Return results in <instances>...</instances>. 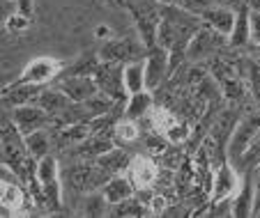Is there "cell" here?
Wrapping results in <instances>:
<instances>
[{
    "label": "cell",
    "mask_w": 260,
    "mask_h": 218,
    "mask_svg": "<svg viewBox=\"0 0 260 218\" xmlns=\"http://www.w3.org/2000/svg\"><path fill=\"white\" fill-rule=\"evenodd\" d=\"M113 174L108 172L104 165H99L97 161H74L67 170L62 172V179L67 186H72L76 193H92V191L104 189L108 179Z\"/></svg>",
    "instance_id": "1"
},
{
    "label": "cell",
    "mask_w": 260,
    "mask_h": 218,
    "mask_svg": "<svg viewBox=\"0 0 260 218\" xmlns=\"http://www.w3.org/2000/svg\"><path fill=\"white\" fill-rule=\"evenodd\" d=\"M127 10L136 23V34L147 46H157V30L161 23V3L159 0H127Z\"/></svg>",
    "instance_id": "2"
},
{
    "label": "cell",
    "mask_w": 260,
    "mask_h": 218,
    "mask_svg": "<svg viewBox=\"0 0 260 218\" xmlns=\"http://www.w3.org/2000/svg\"><path fill=\"white\" fill-rule=\"evenodd\" d=\"M147 55V46L141 42V37H111L99 46L97 58L102 62L127 64L134 60H143Z\"/></svg>",
    "instance_id": "3"
},
{
    "label": "cell",
    "mask_w": 260,
    "mask_h": 218,
    "mask_svg": "<svg viewBox=\"0 0 260 218\" xmlns=\"http://www.w3.org/2000/svg\"><path fill=\"white\" fill-rule=\"evenodd\" d=\"M258 129H260V111L249 113V115H244L235 124V129L231 131L228 147H226V159L231 163H244V156L249 152V145L255 138Z\"/></svg>",
    "instance_id": "4"
},
{
    "label": "cell",
    "mask_w": 260,
    "mask_h": 218,
    "mask_svg": "<svg viewBox=\"0 0 260 218\" xmlns=\"http://www.w3.org/2000/svg\"><path fill=\"white\" fill-rule=\"evenodd\" d=\"M37 179H40L42 193H44L49 209L60 211L62 209V174H60L58 159L53 154L37 161Z\"/></svg>",
    "instance_id": "5"
},
{
    "label": "cell",
    "mask_w": 260,
    "mask_h": 218,
    "mask_svg": "<svg viewBox=\"0 0 260 218\" xmlns=\"http://www.w3.org/2000/svg\"><path fill=\"white\" fill-rule=\"evenodd\" d=\"M228 34L219 32V30L210 28V25H203L196 34L191 37L189 42V49H187V60L191 62H201V60H214L216 55H221V51L231 46L228 42Z\"/></svg>",
    "instance_id": "6"
},
{
    "label": "cell",
    "mask_w": 260,
    "mask_h": 218,
    "mask_svg": "<svg viewBox=\"0 0 260 218\" xmlns=\"http://www.w3.org/2000/svg\"><path fill=\"white\" fill-rule=\"evenodd\" d=\"M19 181H21L19 177H16L10 168H5V165H3L0 204H3V213H5V216H19V213H25V207L30 204L28 198H32V195H30V191L25 189V186L21 189Z\"/></svg>",
    "instance_id": "7"
},
{
    "label": "cell",
    "mask_w": 260,
    "mask_h": 218,
    "mask_svg": "<svg viewBox=\"0 0 260 218\" xmlns=\"http://www.w3.org/2000/svg\"><path fill=\"white\" fill-rule=\"evenodd\" d=\"M242 184V177L237 174L235 170V163L231 161H223L219 163V168L214 170L212 174V193H210V204H216V202H223V200H231L233 195L237 193Z\"/></svg>",
    "instance_id": "8"
},
{
    "label": "cell",
    "mask_w": 260,
    "mask_h": 218,
    "mask_svg": "<svg viewBox=\"0 0 260 218\" xmlns=\"http://www.w3.org/2000/svg\"><path fill=\"white\" fill-rule=\"evenodd\" d=\"M60 71H62V62L60 60L51 58V55H37V58H32L23 67L19 81L35 83V85H49L51 81H55L60 76Z\"/></svg>",
    "instance_id": "9"
},
{
    "label": "cell",
    "mask_w": 260,
    "mask_h": 218,
    "mask_svg": "<svg viewBox=\"0 0 260 218\" xmlns=\"http://www.w3.org/2000/svg\"><path fill=\"white\" fill-rule=\"evenodd\" d=\"M10 117H12V122L19 126V131L23 136L51 126V115L42 106H37V103H23V106L12 108Z\"/></svg>",
    "instance_id": "10"
},
{
    "label": "cell",
    "mask_w": 260,
    "mask_h": 218,
    "mask_svg": "<svg viewBox=\"0 0 260 218\" xmlns=\"http://www.w3.org/2000/svg\"><path fill=\"white\" fill-rule=\"evenodd\" d=\"M127 174L132 177L136 191H147L159 181V165L150 154H136L132 156Z\"/></svg>",
    "instance_id": "11"
},
{
    "label": "cell",
    "mask_w": 260,
    "mask_h": 218,
    "mask_svg": "<svg viewBox=\"0 0 260 218\" xmlns=\"http://www.w3.org/2000/svg\"><path fill=\"white\" fill-rule=\"evenodd\" d=\"M171 76V53L161 46H154V49L147 51L145 55V83L147 90L152 92L164 83V78Z\"/></svg>",
    "instance_id": "12"
},
{
    "label": "cell",
    "mask_w": 260,
    "mask_h": 218,
    "mask_svg": "<svg viewBox=\"0 0 260 218\" xmlns=\"http://www.w3.org/2000/svg\"><path fill=\"white\" fill-rule=\"evenodd\" d=\"M58 87L74 103L88 101L90 97H94V94L99 92V85L92 74H67V76L58 83Z\"/></svg>",
    "instance_id": "13"
},
{
    "label": "cell",
    "mask_w": 260,
    "mask_h": 218,
    "mask_svg": "<svg viewBox=\"0 0 260 218\" xmlns=\"http://www.w3.org/2000/svg\"><path fill=\"white\" fill-rule=\"evenodd\" d=\"M115 147L113 138L104 136V133H92L83 142H79L76 147L67 150V154L72 156V161H97L99 156H104L106 152H111Z\"/></svg>",
    "instance_id": "14"
},
{
    "label": "cell",
    "mask_w": 260,
    "mask_h": 218,
    "mask_svg": "<svg viewBox=\"0 0 260 218\" xmlns=\"http://www.w3.org/2000/svg\"><path fill=\"white\" fill-rule=\"evenodd\" d=\"M253 209H255L253 170H246V174H242V184H240V189H237V195L233 198L231 216H235V218L253 216Z\"/></svg>",
    "instance_id": "15"
},
{
    "label": "cell",
    "mask_w": 260,
    "mask_h": 218,
    "mask_svg": "<svg viewBox=\"0 0 260 218\" xmlns=\"http://www.w3.org/2000/svg\"><path fill=\"white\" fill-rule=\"evenodd\" d=\"M44 85H35V83H23V81H14L7 87H3V103L7 108H16L23 103H35L37 97L42 94Z\"/></svg>",
    "instance_id": "16"
},
{
    "label": "cell",
    "mask_w": 260,
    "mask_h": 218,
    "mask_svg": "<svg viewBox=\"0 0 260 218\" xmlns=\"http://www.w3.org/2000/svg\"><path fill=\"white\" fill-rule=\"evenodd\" d=\"M198 16L203 19L205 25H210V28L219 30V32H223V34H231L233 25H235V19H237V12L228 10V7H223V5H207Z\"/></svg>",
    "instance_id": "17"
},
{
    "label": "cell",
    "mask_w": 260,
    "mask_h": 218,
    "mask_svg": "<svg viewBox=\"0 0 260 218\" xmlns=\"http://www.w3.org/2000/svg\"><path fill=\"white\" fill-rule=\"evenodd\" d=\"M134 191H136V186H134L132 177H129L127 172H120V174H113V177L104 184L102 193H104V198L111 202V207H113V204L122 202V200H129L134 195Z\"/></svg>",
    "instance_id": "18"
},
{
    "label": "cell",
    "mask_w": 260,
    "mask_h": 218,
    "mask_svg": "<svg viewBox=\"0 0 260 218\" xmlns=\"http://www.w3.org/2000/svg\"><path fill=\"white\" fill-rule=\"evenodd\" d=\"M228 42L233 49H242L251 42V7L246 0H242L237 7V19L233 25V32L228 34Z\"/></svg>",
    "instance_id": "19"
},
{
    "label": "cell",
    "mask_w": 260,
    "mask_h": 218,
    "mask_svg": "<svg viewBox=\"0 0 260 218\" xmlns=\"http://www.w3.org/2000/svg\"><path fill=\"white\" fill-rule=\"evenodd\" d=\"M122 83H124V92L129 94H136L147 90V83H145V58L143 60H134V62H127L122 67Z\"/></svg>",
    "instance_id": "20"
},
{
    "label": "cell",
    "mask_w": 260,
    "mask_h": 218,
    "mask_svg": "<svg viewBox=\"0 0 260 218\" xmlns=\"http://www.w3.org/2000/svg\"><path fill=\"white\" fill-rule=\"evenodd\" d=\"M152 108H154L152 94H150V90H143V92L129 94L127 103H124V117L141 122L143 117H147L150 113H152Z\"/></svg>",
    "instance_id": "21"
},
{
    "label": "cell",
    "mask_w": 260,
    "mask_h": 218,
    "mask_svg": "<svg viewBox=\"0 0 260 218\" xmlns=\"http://www.w3.org/2000/svg\"><path fill=\"white\" fill-rule=\"evenodd\" d=\"M35 103L44 108V111L51 115V120H53L55 115H60L62 111H67L74 101L62 92V90H60V87H55V90H42V94L37 97V101Z\"/></svg>",
    "instance_id": "22"
},
{
    "label": "cell",
    "mask_w": 260,
    "mask_h": 218,
    "mask_svg": "<svg viewBox=\"0 0 260 218\" xmlns=\"http://www.w3.org/2000/svg\"><path fill=\"white\" fill-rule=\"evenodd\" d=\"M25 147H28L30 156L35 161H42L44 156H49L53 152V140H51V131L49 129H40L32 131L25 136Z\"/></svg>",
    "instance_id": "23"
},
{
    "label": "cell",
    "mask_w": 260,
    "mask_h": 218,
    "mask_svg": "<svg viewBox=\"0 0 260 218\" xmlns=\"http://www.w3.org/2000/svg\"><path fill=\"white\" fill-rule=\"evenodd\" d=\"M97 163L104 165L111 174H120V172H127L129 163H132V156H129L122 147H113L111 152H106L104 156H99Z\"/></svg>",
    "instance_id": "24"
},
{
    "label": "cell",
    "mask_w": 260,
    "mask_h": 218,
    "mask_svg": "<svg viewBox=\"0 0 260 218\" xmlns=\"http://www.w3.org/2000/svg\"><path fill=\"white\" fill-rule=\"evenodd\" d=\"M111 138L120 145H132L141 138V126H138L136 120H129V117H122L120 122H115L113 131H111Z\"/></svg>",
    "instance_id": "25"
},
{
    "label": "cell",
    "mask_w": 260,
    "mask_h": 218,
    "mask_svg": "<svg viewBox=\"0 0 260 218\" xmlns=\"http://www.w3.org/2000/svg\"><path fill=\"white\" fill-rule=\"evenodd\" d=\"M111 216H150V207H145V202H141L138 198H129L122 202L113 204Z\"/></svg>",
    "instance_id": "26"
},
{
    "label": "cell",
    "mask_w": 260,
    "mask_h": 218,
    "mask_svg": "<svg viewBox=\"0 0 260 218\" xmlns=\"http://www.w3.org/2000/svg\"><path fill=\"white\" fill-rule=\"evenodd\" d=\"M189 136H191V126H189V122L180 120V117L164 131V138H166L171 145H184V142L189 140Z\"/></svg>",
    "instance_id": "27"
},
{
    "label": "cell",
    "mask_w": 260,
    "mask_h": 218,
    "mask_svg": "<svg viewBox=\"0 0 260 218\" xmlns=\"http://www.w3.org/2000/svg\"><path fill=\"white\" fill-rule=\"evenodd\" d=\"M106 207H111V202L104 198L102 191H92V193H88V198H85L83 211H85V216H104Z\"/></svg>",
    "instance_id": "28"
},
{
    "label": "cell",
    "mask_w": 260,
    "mask_h": 218,
    "mask_svg": "<svg viewBox=\"0 0 260 218\" xmlns=\"http://www.w3.org/2000/svg\"><path fill=\"white\" fill-rule=\"evenodd\" d=\"M246 81H249V90L255 103L260 106V64L251 62V60H246Z\"/></svg>",
    "instance_id": "29"
},
{
    "label": "cell",
    "mask_w": 260,
    "mask_h": 218,
    "mask_svg": "<svg viewBox=\"0 0 260 218\" xmlns=\"http://www.w3.org/2000/svg\"><path fill=\"white\" fill-rule=\"evenodd\" d=\"M30 23H32V16H28V14H23V12L16 10V14H12L10 19L5 21V28L14 34H21L30 28Z\"/></svg>",
    "instance_id": "30"
},
{
    "label": "cell",
    "mask_w": 260,
    "mask_h": 218,
    "mask_svg": "<svg viewBox=\"0 0 260 218\" xmlns=\"http://www.w3.org/2000/svg\"><path fill=\"white\" fill-rule=\"evenodd\" d=\"M161 5H175V7H184V10L193 12V14H201L210 3L207 0H159Z\"/></svg>",
    "instance_id": "31"
},
{
    "label": "cell",
    "mask_w": 260,
    "mask_h": 218,
    "mask_svg": "<svg viewBox=\"0 0 260 218\" xmlns=\"http://www.w3.org/2000/svg\"><path fill=\"white\" fill-rule=\"evenodd\" d=\"M147 207H150V213H152V216L166 213V211H168V200H166V195L154 193L152 198H150V202H147Z\"/></svg>",
    "instance_id": "32"
},
{
    "label": "cell",
    "mask_w": 260,
    "mask_h": 218,
    "mask_svg": "<svg viewBox=\"0 0 260 218\" xmlns=\"http://www.w3.org/2000/svg\"><path fill=\"white\" fill-rule=\"evenodd\" d=\"M251 44L260 46V10H251Z\"/></svg>",
    "instance_id": "33"
},
{
    "label": "cell",
    "mask_w": 260,
    "mask_h": 218,
    "mask_svg": "<svg viewBox=\"0 0 260 218\" xmlns=\"http://www.w3.org/2000/svg\"><path fill=\"white\" fill-rule=\"evenodd\" d=\"M249 161H260V129H258V133H255V138L251 140L249 152H246V156H244V163H249Z\"/></svg>",
    "instance_id": "34"
},
{
    "label": "cell",
    "mask_w": 260,
    "mask_h": 218,
    "mask_svg": "<svg viewBox=\"0 0 260 218\" xmlns=\"http://www.w3.org/2000/svg\"><path fill=\"white\" fill-rule=\"evenodd\" d=\"M253 191H255V209H253V216L260 213V161L255 163L253 168Z\"/></svg>",
    "instance_id": "35"
},
{
    "label": "cell",
    "mask_w": 260,
    "mask_h": 218,
    "mask_svg": "<svg viewBox=\"0 0 260 218\" xmlns=\"http://www.w3.org/2000/svg\"><path fill=\"white\" fill-rule=\"evenodd\" d=\"M16 10L28 14V16H32L35 14V0H16Z\"/></svg>",
    "instance_id": "36"
},
{
    "label": "cell",
    "mask_w": 260,
    "mask_h": 218,
    "mask_svg": "<svg viewBox=\"0 0 260 218\" xmlns=\"http://www.w3.org/2000/svg\"><path fill=\"white\" fill-rule=\"evenodd\" d=\"M251 10H260V0H246Z\"/></svg>",
    "instance_id": "37"
},
{
    "label": "cell",
    "mask_w": 260,
    "mask_h": 218,
    "mask_svg": "<svg viewBox=\"0 0 260 218\" xmlns=\"http://www.w3.org/2000/svg\"><path fill=\"white\" fill-rule=\"evenodd\" d=\"M115 5H120V7H127V0H113Z\"/></svg>",
    "instance_id": "38"
}]
</instances>
